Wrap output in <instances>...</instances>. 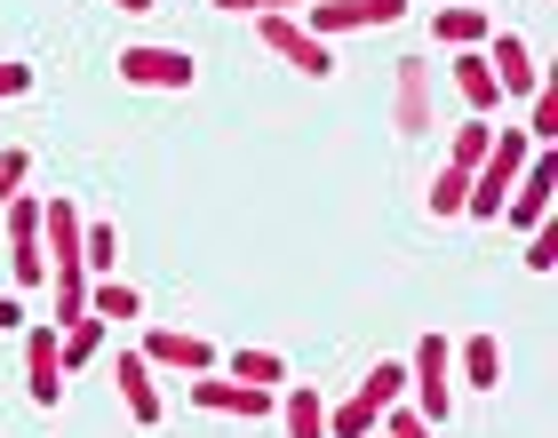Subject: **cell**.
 <instances>
[{
  "label": "cell",
  "instance_id": "6da1fadb",
  "mask_svg": "<svg viewBox=\"0 0 558 438\" xmlns=\"http://www.w3.org/2000/svg\"><path fill=\"white\" fill-rule=\"evenodd\" d=\"M526 160H535V136H526V127H502V136L487 144V160L471 168V199H463V216L502 223V199H511V184L526 175Z\"/></svg>",
  "mask_w": 558,
  "mask_h": 438
},
{
  "label": "cell",
  "instance_id": "7a4b0ae2",
  "mask_svg": "<svg viewBox=\"0 0 558 438\" xmlns=\"http://www.w3.org/2000/svg\"><path fill=\"white\" fill-rule=\"evenodd\" d=\"M408 406L439 430L454 415V351H447V334H423L415 358H408Z\"/></svg>",
  "mask_w": 558,
  "mask_h": 438
},
{
  "label": "cell",
  "instance_id": "3957f363",
  "mask_svg": "<svg viewBox=\"0 0 558 438\" xmlns=\"http://www.w3.org/2000/svg\"><path fill=\"white\" fill-rule=\"evenodd\" d=\"M192 81H199V64L184 57V48H160V40L120 48V88H160V96H184Z\"/></svg>",
  "mask_w": 558,
  "mask_h": 438
},
{
  "label": "cell",
  "instance_id": "277c9868",
  "mask_svg": "<svg viewBox=\"0 0 558 438\" xmlns=\"http://www.w3.org/2000/svg\"><path fill=\"white\" fill-rule=\"evenodd\" d=\"M256 40L271 48L279 64H295L303 81H327V72H336V48H327L303 16H256Z\"/></svg>",
  "mask_w": 558,
  "mask_h": 438
},
{
  "label": "cell",
  "instance_id": "5b68a950",
  "mask_svg": "<svg viewBox=\"0 0 558 438\" xmlns=\"http://www.w3.org/2000/svg\"><path fill=\"white\" fill-rule=\"evenodd\" d=\"M391 127H399V136H430V127H439L430 57H399V72H391Z\"/></svg>",
  "mask_w": 558,
  "mask_h": 438
},
{
  "label": "cell",
  "instance_id": "8992f818",
  "mask_svg": "<svg viewBox=\"0 0 558 438\" xmlns=\"http://www.w3.org/2000/svg\"><path fill=\"white\" fill-rule=\"evenodd\" d=\"M24 399L40 406V415H57L64 406V358H57V319H40L24 334Z\"/></svg>",
  "mask_w": 558,
  "mask_h": 438
},
{
  "label": "cell",
  "instance_id": "52a82bcc",
  "mask_svg": "<svg viewBox=\"0 0 558 438\" xmlns=\"http://www.w3.org/2000/svg\"><path fill=\"white\" fill-rule=\"evenodd\" d=\"M9 279L16 288H48V255H40V199L16 192L9 199Z\"/></svg>",
  "mask_w": 558,
  "mask_h": 438
},
{
  "label": "cell",
  "instance_id": "ba28073f",
  "mask_svg": "<svg viewBox=\"0 0 558 438\" xmlns=\"http://www.w3.org/2000/svg\"><path fill=\"white\" fill-rule=\"evenodd\" d=\"M399 16H408V0H303V24H312L319 40L367 33V24H399Z\"/></svg>",
  "mask_w": 558,
  "mask_h": 438
},
{
  "label": "cell",
  "instance_id": "9c48e42d",
  "mask_svg": "<svg viewBox=\"0 0 558 438\" xmlns=\"http://www.w3.org/2000/svg\"><path fill=\"white\" fill-rule=\"evenodd\" d=\"M136 351H144L151 375H160V367H175V375H208V367H216V343H208L199 327H151Z\"/></svg>",
  "mask_w": 558,
  "mask_h": 438
},
{
  "label": "cell",
  "instance_id": "30bf717a",
  "mask_svg": "<svg viewBox=\"0 0 558 438\" xmlns=\"http://www.w3.org/2000/svg\"><path fill=\"white\" fill-rule=\"evenodd\" d=\"M184 399L192 406H208V415H240V423H264L271 415V391H256V382H232V375H199V382H184Z\"/></svg>",
  "mask_w": 558,
  "mask_h": 438
},
{
  "label": "cell",
  "instance_id": "8fae6325",
  "mask_svg": "<svg viewBox=\"0 0 558 438\" xmlns=\"http://www.w3.org/2000/svg\"><path fill=\"white\" fill-rule=\"evenodd\" d=\"M478 57L495 64L502 96H535V88H543V64H535V48H526L519 33H487V40H478Z\"/></svg>",
  "mask_w": 558,
  "mask_h": 438
},
{
  "label": "cell",
  "instance_id": "7c38bea8",
  "mask_svg": "<svg viewBox=\"0 0 558 438\" xmlns=\"http://www.w3.org/2000/svg\"><path fill=\"white\" fill-rule=\"evenodd\" d=\"M112 382H120V406H129V423H160L168 415V399H160V382H151V367H144V351H120V367H112Z\"/></svg>",
  "mask_w": 558,
  "mask_h": 438
},
{
  "label": "cell",
  "instance_id": "4fadbf2b",
  "mask_svg": "<svg viewBox=\"0 0 558 438\" xmlns=\"http://www.w3.org/2000/svg\"><path fill=\"white\" fill-rule=\"evenodd\" d=\"M454 96H463V105L487 120L495 105H502V81H495V64L478 57V48H454Z\"/></svg>",
  "mask_w": 558,
  "mask_h": 438
},
{
  "label": "cell",
  "instance_id": "5bb4252c",
  "mask_svg": "<svg viewBox=\"0 0 558 438\" xmlns=\"http://www.w3.org/2000/svg\"><path fill=\"white\" fill-rule=\"evenodd\" d=\"M271 406H279V423H288V438H327V399L312 391V382H288Z\"/></svg>",
  "mask_w": 558,
  "mask_h": 438
},
{
  "label": "cell",
  "instance_id": "9a60e30c",
  "mask_svg": "<svg viewBox=\"0 0 558 438\" xmlns=\"http://www.w3.org/2000/svg\"><path fill=\"white\" fill-rule=\"evenodd\" d=\"M454 375H463L471 391H502V334H471V343L454 351Z\"/></svg>",
  "mask_w": 558,
  "mask_h": 438
},
{
  "label": "cell",
  "instance_id": "2e32d148",
  "mask_svg": "<svg viewBox=\"0 0 558 438\" xmlns=\"http://www.w3.org/2000/svg\"><path fill=\"white\" fill-rule=\"evenodd\" d=\"M430 33H439V48H447V57H454V48H478V40L495 33V24H487V0H463V9H439V24H430Z\"/></svg>",
  "mask_w": 558,
  "mask_h": 438
},
{
  "label": "cell",
  "instance_id": "e0dca14e",
  "mask_svg": "<svg viewBox=\"0 0 558 438\" xmlns=\"http://www.w3.org/2000/svg\"><path fill=\"white\" fill-rule=\"evenodd\" d=\"M487 144H495V127H487V120L471 112L463 127H447V168H463V175H471L478 160H487Z\"/></svg>",
  "mask_w": 558,
  "mask_h": 438
},
{
  "label": "cell",
  "instance_id": "ac0fdd59",
  "mask_svg": "<svg viewBox=\"0 0 558 438\" xmlns=\"http://www.w3.org/2000/svg\"><path fill=\"white\" fill-rule=\"evenodd\" d=\"M232 382H256V391H271V382H288V358L279 351H232Z\"/></svg>",
  "mask_w": 558,
  "mask_h": 438
},
{
  "label": "cell",
  "instance_id": "d6986e66",
  "mask_svg": "<svg viewBox=\"0 0 558 438\" xmlns=\"http://www.w3.org/2000/svg\"><path fill=\"white\" fill-rule=\"evenodd\" d=\"M88 312L96 319H136V288H129V279H88Z\"/></svg>",
  "mask_w": 558,
  "mask_h": 438
},
{
  "label": "cell",
  "instance_id": "ffe728a7",
  "mask_svg": "<svg viewBox=\"0 0 558 438\" xmlns=\"http://www.w3.org/2000/svg\"><path fill=\"white\" fill-rule=\"evenodd\" d=\"M81 264H88V279L120 264V231L112 223H81Z\"/></svg>",
  "mask_w": 558,
  "mask_h": 438
},
{
  "label": "cell",
  "instance_id": "44dd1931",
  "mask_svg": "<svg viewBox=\"0 0 558 438\" xmlns=\"http://www.w3.org/2000/svg\"><path fill=\"white\" fill-rule=\"evenodd\" d=\"M463 199H471V175L439 160V175H430V216H463Z\"/></svg>",
  "mask_w": 558,
  "mask_h": 438
},
{
  "label": "cell",
  "instance_id": "7402d4cb",
  "mask_svg": "<svg viewBox=\"0 0 558 438\" xmlns=\"http://www.w3.org/2000/svg\"><path fill=\"white\" fill-rule=\"evenodd\" d=\"M526 105H535V120H526V136H535V144H558V88L543 81L535 96H526Z\"/></svg>",
  "mask_w": 558,
  "mask_h": 438
},
{
  "label": "cell",
  "instance_id": "603a6c76",
  "mask_svg": "<svg viewBox=\"0 0 558 438\" xmlns=\"http://www.w3.org/2000/svg\"><path fill=\"white\" fill-rule=\"evenodd\" d=\"M375 430H384V438H430V423L415 415V406H408V399H391V406H384V415H375Z\"/></svg>",
  "mask_w": 558,
  "mask_h": 438
},
{
  "label": "cell",
  "instance_id": "cb8c5ba5",
  "mask_svg": "<svg viewBox=\"0 0 558 438\" xmlns=\"http://www.w3.org/2000/svg\"><path fill=\"white\" fill-rule=\"evenodd\" d=\"M24 175H33V151H16V144H9V151H0V208H9V199L24 192Z\"/></svg>",
  "mask_w": 558,
  "mask_h": 438
},
{
  "label": "cell",
  "instance_id": "d4e9b609",
  "mask_svg": "<svg viewBox=\"0 0 558 438\" xmlns=\"http://www.w3.org/2000/svg\"><path fill=\"white\" fill-rule=\"evenodd\" d=\"M526 264H535V271H550V264H558V240H550V223H535V231H526Z\"/></svg>",
  "mask_w": 558,
  "mask_h": 438
},
{
  "label": "cell",
  "instance_id": "484cf974",
  "mask_svg": "<svg viewBox=\"0 0 558 438\" xmlns=\"http://www.w3.org/2000/svg\"><path fill=\"white\" fill-rule=\"evenodd\" d=\"M24 88H33V64H9V57H0V96H24Z\"/></svg>",
  "mask_w": 558,
  "mask_h": 438
},
{
  "label": "cell",
  "instance_id": "4316f807",
  "mask_svg": "<svg viewBox=\"0 0 558 438\" xmlns=\"http://www.w3.org/2000/svg\"><path fill=\"white\" fill-rule=\"evenodd\" d=\"M208 9H223V16H256L264 0H208Z\"/></svg>",
  "mask_w": 558,
  "mask_h": 438
},
{
  "label": "cell",
  "instance_id": "83f0119b",
  "mask_svg": "<svg viewBox=\"0 0 558 438\" xmlns=\"http://www.w3.org/2000/svg\"><path fill=\"white\" fill-rule=\"evenodd\" d=\"M256 16H303V0H264Z\"/></svg>",
  "mask_w": 558,
  "mask_h": 438
},
{
  "label": "cell",
  "instance_id": "f1b7e54d",
  "mask_svg": "<svg viewBox=\"0 0 558 438\" xmlns=\"http://www.w3.org/2000/svg\"><path fill=\"white\" fill-rule=\"evenodd\" d=\"M0 327H24V303L16 295H0Z\"/></svg>",
  "mask_w": 558,
  "mask_h": 438
},
{
  "label": "cell",
  "instance_id": "f546056e",
  "mask_svg": "<svg viewBox=\"0 0 558 438\" xmlns=\"http://www.w3.org/2000/svg\"><path fill=\"white\" fill-rule=\"evenodd\" d=\"M112 9H120V16H144V9H160V0H112Z\"/></svg>",
  "mask_w": 558,
  "mask_h": 438
},
{
  "label": "cell",
  "instance_id": "4dcf8cb0",
  "mask_svg": "<svg viewBox=\"0 0 558 438\" xmlns=\"http://www.w3.org/2000/svg\"><path fill=\"white\" fill-rule=\"evenodd\" d=\"M439 9H463V0H439Z\"/></svg>",
  "mask_w": 558,
  "mask_h": 438
},
{
  "label": "cell",
  "instance_id": "1f68e13d",
  "mask_svg": "<svg viewBox=\"0 0 558 438\" xmlns=\"http://www.w3.org/2000/svg\"><path fill=\"white\" fill-rule=\"evenodd\" d=\"M360 438H384V430H360Z\"/></svg>",
  "mask_w": 558,
  "mask_h": 438
}]
</instances>
